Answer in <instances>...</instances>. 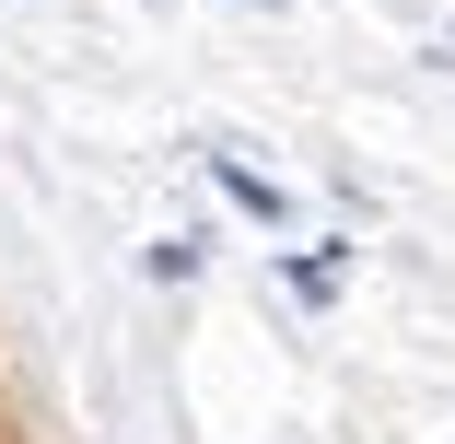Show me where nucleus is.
<instances>
[{
    "label": "nucleus",
    "instance_id": "nucleus-2",
    "mask_svg": "<svg viewBox=\"0 0 455 444\" xmlns=\"http://www.w3.org/2000/svg\"><path fill=\"white\" fill-rule=\"evenodd\" d=\"M339 281H350L339 246H327V257H292V293H304V304H339Z\"/></svg>",
    "mask_w": 455,
    "mask_h": 444
},
{
    "label": "nucleus",
    "instance_id": "nucleus-1",
    "mask_svg": "<svg viewBox=\"0 0 455 444\" xmlns=\"http://www.w3.org/2000/svg\"><path fill=\"white\" fill-rule=\"evenodd\" d=\"M211 188H222L234 211H257V222H292V199H281V188H268V175H257V164H234V152H211Z\"/></svg>",
    "mask_w": 455,
    "mask_h": 444
}]
</instances>
